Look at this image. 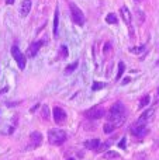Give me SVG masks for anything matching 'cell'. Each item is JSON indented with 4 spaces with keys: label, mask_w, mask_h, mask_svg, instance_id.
I'll list each match as a JSON object with an SVG mask.
<instances>
[{
    "label": "cell",
    "mask_w": 159,
    "mask_h": 160,
    "mask_svg": "<svg viewBox=\"0 0 159 160\" xmlns=\"http://www.w3.org/2000/svg\"><path fill=\"white\" fill-rule=\"evenodd\" d=\"M126 117V108L121 102H115L109 111V115H107V119L109 122H114V124H120L121 121Z\"/></svg>",
    "instance_id": "6da1fadb"
},
{
    "label": "cell",
    "mask_w": 159,
    "mask_h": 160,
    "mask_svg": "<svg viewBox=\"0 0 159 160\" xmlns=\"http://www.w3.org/2000/svg\"><path fill=\"white\" fill-rule=\"evenodd\" d=\"M48 141H49L51 145H55V146H59L62 145L65 141H66V132L62 129H51L49 133H48Z\"/></svg>",
    "instance_id": "7a4b0ae2"
},
{
    "label": "cell",
    "mask_w": 159,
    "mask_h": 160,
    "mask_svg": "<svg viewBox=\"0 0 159 160\" xmlns=\"http://www.w3.org/2000/svg\"><path fill=\"white\" fill-rule=\"evenodd\" d=\"M69 8H70V16H72L73 22H75V24H78V25H83L86 20H85V14L82 13L80 8H79L73 2L69 3Z\"/></svg>",
    "instance_id": "3957f363"
},
{
    "label": "cell",
    "mask_w": 159,
    "mask_h": 160,
    "mask_svg": "<svg viewBox=\"0 0 159 160\" xmlns=\"http://www.w3.org/2000/svg\"><path fill=\"white\" fill-rule=\"evenodd\" d=\"M11 55H13V59L17 62V65H18L20 69L24 70L27 61H25V56L23 55V52L18 49V47H17V45H13V48H11Z\"/></svg>",
    "instance_id": "277c9868"
},
{
    "label": "cell",
    "mask_w": 159,
    "mask_h": 160,
    "mask_svg": "<svg viewBox=\"0 0 159 160\" xmlns=\"http://www.w3.org/2000/svg\"><path fill=\"white\" fill-rule=\"evenodd\" d=\"M85 115H86V118H89V119H99V118H103L104 110H103V107H100V105H96V107L87 110L86 112H85Z\"/></svg>",
    "instance_id": "5b68a950"
},
{
    "label": "cell",
    "mask_w": 159,
    "mask_h": 160,
    "mask_svg": "<svg viewBox=\"0 0 159 160\" xmlns=\"http://www.w3.org/2000/svg\"><path fill=\"white\" fill-rule=\"evenodd\" d=\"M148 132H149V129L144 124H137L131 128V133L134 136H137V138H144V136L148 135Z\"/></svg>",
    "instance_id": "8992f818"
},
{
    "label": "cell",
    "mask_w": 159,
    "mask_h": 160,
    "mask_svg": "<svg viewBox=\"0 0 159 160\" xmlns=\"http://www.w3.org/2000/svg\"><path fill=\"white\" fill-rule=\"evenodd\" d=\"M52 115H54V121L56 124H62V122L66 119V112H65L64 108L61 107H55L52 110Z\"/></svg>",
    "instance_id": "52a82bcc"
},
{
    "label": "cell",
    "mask_w": 159,
    "mask_h": 160,
    "mask_svg": "<svg viewBox=\"0 0 159 160\" xmlns=\"http://www.w3.org/2000/svg\"><path fill=\"white\" fill-rule=\"evenodd\" d=\"M42 44H44L42 41H35V42H33V44L30 45V48H28V52H27L28 56H30V58H34V56L38 53V51H39V48L42 47Z\"/></svg>",
    "instance_id": "ba28073f"
},
{
    "label": "cell",
    "mask_w": 159,
    "mask_h": 160,
    "mask_svg": "<svg viewBox=\"0 0 159 160\" xmlns=\"http://www.w3.org/2000/svg\"><path fill=\"white\" fill-rule=\"evenodd\" d=\"M30 142H31V146L33 148H37L41 145L42 142V135L39 132H33L30 135Z\"/></svg>",
    "instance_id": "9c48e42d"
},
{
    "label": "cell",
    "mask_w": 159,
    "mask_h": 160,
    "mask_svg": "<svg viewBox=\"0 0 159 160\" xmlns=\"http://www.w3.org/2000/svg\"><path fill=\"white\" fill-rule=\"evenodd\" d=\"M154 108H149L148 111H145V112L142 114V115L140 117V118H138V122L137 124H145L146 121H149V119L152 118V115H154Z\"/></svg>",
    "instance_id": "30bf717a"
},
{
    "label": "cell",
    "mask_w": 159,
    "mask_h": 160,
    "mask_svg": "<svg viewBox=\"0 0 159 160\" xmlns=\"http://www.w3.org/2000/svg\"><path fill=\"white\" fill-rule=\"evenodd\" d=\"M100 145V141L99 139H90V141H86L85 142V148L89 150H96Z\"/></svg>",
    "instance_id": "8fae6325"
},
{
    "label": "cell",
    "mask_w": 159,
    "mask_h": 160,
    "mask_svg": "<svg viewBox=\"0 0 159 160\" xmlns=\"http://www.w3.org/2000/svg\"><path fill=\"white\" fill-rule=\"evenodd\" d=\"M120 13H121V16H123V18H124V21L127 22V24H131V13H130V10L124 6V7H121L120 8Z\"/></svg>",
    "instance_id": "7c38bea8"
},
{
    "label": "cell",
    "mask_w": 159,
    "mask_h": 160,
    "mask_svg": "<svg viewBox=\"0 0 159 160\" xmlns=\"http://www.w3.org/2000/svg\"><path fill=\"white\" fill-rule=\"evenodd\" d=\"M30 10H31V0H24L23 4H21V16L23 17L28 16Z\"/></svg>",
    "instance_id": "4fadbf2b"
},
{
    "label": "cell",
    "mask_w": 159,
    "mask_h": 160,
    "mask_svg": "<svg viewBox=\"0 0 159 160\" xmlns=\"http://www.w3.org/2000/svg\"><path fill=\"white\" fill-rule=\"evenodd\" d=\"M58 24H59V8H55V16H54V37L58 35Z\"/></svg>",
    "instance_id": "5bb4252c"
},
{
    "label": "cell",
    "mask_w": 159,
    "mask_h": 160,
    "mask_svg": "<svg viewBox=\"0 0 159 160\" xmlns=\"http://www.w3.org/2000/svg\"><path fill=\"white\" fill-rule=\"evenodd\" d=\"M103 158L106 160H110V159H118L120 158V155H118L117 152H114V150H110V152H106L103 155Z\"/></svg>",
    "instance_id": "9a60e30c"
},
{
    "label": "cell",
    "mask_w": 159,
    "mask_h": 160,
    "mask_svg": "<svg viewBox=\"0 0 159 160\" xmlns=\"http://www.w3.org/2000/svg\"><path fill=\"white\" fill-rule=\"evenodd\" d=\"M115 128H117V124H114V122H107V124L104 125V132H106V133H111Z\"/></svg>",
    "instance_id": "2e32d148"
},
{
    "label": "cell",
    "mask_w": 159,
    "mask_h": 160,
    "mask_svg": "<svg viewBox=\"0 0 159 160\" xmlns=\"http://www.w3.org/2000/svg\"><path fill=\"white\" fill-rule=\"evenodd\" d=\"M106 21L109 22V24H117L118 20H117V16H115L114 13H110V14H107Z\"/></svg>",
    "instance_id": "e0dca14e"
},
{
    "label": "cell",
    "mask_w": 159,
    "mask_h": 160,
    "mask_svg": "<svg viewBox=\"0 0 159 160\" xmlns=\"http://www.w3.org/2000/svg\"><path fill=\"white\" fill-rule=\"evenodd\" d=\"M124 70H126V65H124V62H120V63H118V70H117V76H115V79L120 80L121 76H123V73H124Z\"/></svg>",
    "instance_id": "ac0fdd59"
},
{
    "label": "cell",
    "mask_w": 159,
    "mask_h": 160,
    "mask_svg": "<svg viewBox=\"0 0 159 160\" xmlns=\"http://www.w3.org/2000/svg\"><path fill=\"white\" fill-rule=\"evenodd\" d=\"M104 86H106V84H104L103 82H93V84H92V91L100 90V88H103Z\"/></svg>",
    "instance_id": "d6986e66"
},
{
    "label": "cell",
    "mask_w": 159,
    "mask_h": 160,
    "mask_svg": "<svg viewBox=\"0 0 159 160\" xmlns=\"http://www.w3.org/2000/svg\"><path fill=\"white\" fill-rule=\"evenodd\" d=\"M149 96H144L140 100V108H144V107H146V105L149 104Z\"/></svg>",
    "instance_id": "ffe728a7"
},
{
    "label": "cell",
    "mask_w": 159,
    "mask_h": 160,
    "mask_svg": "<svg viewBox=\"0 0 159 160\" xmlns=\"http://www.w3.org/2000/svg\"><path fill=\"white\" fill-rule=\"evenodd\" d=\"M76 68H78V62H73V63H70V65H68L66 66V69H65V73H72L73 70L76 69Z\"/></svg>",
    "instance_id": "44dd1931"
},
{
    "label": "cell",
    "mask_w": 159,
    "mask_h": 160,
    "mask_svg": "<svg viewBox=\"0 0 159 160\" xmlns=\"http://www.w3.org/2000/svg\"><path fill=\"white\" fill-rule=\"evenodd\" d=\"M41 115H42V118H44V119H48V118H49V110H48V105H44V107H42Z\"/></svg>",
    "instance_id": "7402d4cb"
},
{
    "label": "cell",
    "mask_w": 159,
    "mask_h": 160,
    "mask_svg": "<svg viewBox=\"0 0 159 160\" xmlns=\"http://www.w3.org/2000/svg\"><path fill=\"white\" fill-rule=\"evenodd\" d=\"M109 146H110V142H106V143H103V145H99V148L96 149V152H104V150H107L109 149Z\"/></svg>",
    "instance_id": "603a6c76"
},
{
    "label": "cell",
    "mask_w": 159,
    "mask_h": 160,
    "mask_svg": "<svg viewBox=\"0 0 159 160\" xmlns=\"http://www.w3.org/2000/svg\"><path fill=\"white\" fill-rule=\"evenodd\" d=\"M61 53H62V56H64V58H66V56H68V47H66V45H62V47H61Z\"/></svg>",
    "instance_id": "cb8c5ba5"
},
{
    "label": "cell",
    "mask_w": 159,
    "mask_h": 160,
    "mask_svg": "<svg viewBox=\"0 0 159 160\" xmlns=\"http://www.w3.org/2000/svg\"><path fill=\"white\" fill-rule=\"evenodd\" d=\"M145 49V47H138V48H131V52H134V53H140V52H142V51Z\"/></svg>",
    "instance_id": "d4e9b609"
},
{
    "label": "cell",
    "mask_w": 159,
    "mask_h": 160,
    "mask_svg": "<svg viewBox=\"0 0 159 160\" xmlns=\"http://www.w3.org/2000/svg\"><path fill=\"white\" fill-rule=\"evenodd\" d=\"M126 145H127V139H126V138H123V139L120 141V143H118V146H120L121 149H124V148H126Z\"/></svg>",
    "instance_id": "484cf974"
},
{
    "label": "cell",
    "mask_w": 159,
    "mask_h": 160,
    "mask_svg": "<svg viewBox=\"0 0 159 160\" xmlns=\"http://www.w3.org/2000/svg\"><path fill=\"white\" fill-rule=\"evenodd\" d=\"M109 49H110V44H107V45H106V48H104V52H107Z\"/></svg>",
    "instance_id": "4316f807"
},
{
    "label": "cell",
    "mask_w": 159,
    "mask_h": 160,
    "mask_svg": "<svg viewBox=\"0 0 159 160\" xmlns=\"http://www.w3.org/2000/svg\"><path fill=\"white\" fill-rule=\"evenodd\" d=\"M6 3H7V4H13L14 0H6Z\"/></svg>",
    "instance_id": "83f0119b"
},
{
    "label": "cell",
    "mask_w": 159,
    "mask_h": 160,
    "mask_svg": "<svg viewBox=\"0 0 159 160\" xmlns=\"http://www.w3.org/2000/svg\"><path fill=\"white\" fill-rule=\"evenodd\" d=\"M124 84H126V83H130V78H126V79H124Z\"/></svg>",
    "instance_id": "f1b7e54d"
},
{
    "label": "cell",
    "mask_w": 159,
    "mask_h": 160,
    "mask_svg": "<svg viewBox=\"0 0 159 160\" xmlns=\"http://www.w3.org/2000/svg\"><path fill=\"white\" fill-rule=\"evenodd\" d=\"M68 160H75V159H73V158H70V159H68Z\"/></svg>",
    "instance_id": "f546056e"
},
{
    "label": "cell",
    "mask_w": 159,
    "mask_h": 160,
    "mask_svg": "<svg viewBox=\"0 0 159 160\" xmlns=\"http://www.w3.org/2000/svg\"><path fill=\"white\" fill-rule=\"evenodd\" d=\"M158 94H159V88H158Z\"/></svg>",
    "instance_id": "4dcf8cb0"
}]
</instances>
